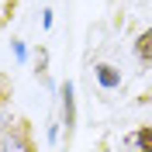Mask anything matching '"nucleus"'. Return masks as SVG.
<instances>
[{
  "instance_id": "nucleus-1",
  "label": "nucleus",
  "mask_w": 152,
  "mask_h": 152,
  "mask_svg": "<svg viewBox=\"0 0 152 152\" xmlns=\"http://www.w3.org/2000/svg\"><path fill=\"white\" fill-rule=\"evenodd\" d=\"M4 152H35V145H31V132H28V121H18V124L7 132V138H4Z\"/></svg>"
},
{
  "instance_id": "nucleus-2",
  "label": "nucleus",
  "mask_w": 152,
  "mask_h": 152,
  "mask_svg": "<svg viewBox=\"0 0 152 152\" xmlns=\"http://www.w3.org/2000/svg\"><path fill=\"white\" fill-rule=\"evenodd\" d=\"M124 152H152V124L135 128V132L124 138Z\"/></svg>"
},
{
  "instance_id": "nucleus-3",
  "label": "nucleus",
  "mask_w": 152,
  "mask_h": 152,
  "mask_svg": "<svg viewBox=\"0 0 152 152\" xmlns=\"http://www.w3.org/2000/svg\"><path fill=\"white\" fill-rule=\"evenodd\" d=\"M62 124H66V138L76 128V104H73V83H62Z\"/></svg>"
},
{
  "instance_id": "nucleus-4",
  "label": "nucleus",
  "mask_w": 152,
  "mask_h": 152,
  "mask_svg": "<svg viewBox=\"0 0 152 152\" xmlns=\"http://www.w3.org/2000/svg\"><path fill=\"white\" fill-rule=\"evenodd\" d=\"M94 73H97V83L104 86V90H114V86H121V73H118L111 62H97V66H94Z\"/></svg>"
},
{
  "instance_id": "nucleus-5",
  "label": "nucleus",
  "mask_w": 152,
  "mask_h": 152,
  "mask_svg": "<svg viewBox=\"0 0 152 152\" xmlns=\"http://www.w3.org/2000/svg\"><path fill=\"white\" fill-rule=\"evenodd\" d=\"M135 56H138L142 66H149V62H152V28L138 35V42H135Z\"/></svg>"
},
{
  "instance_id": "nucleus-6",
  "label": "nucleus",
  "mask_w": 152,
  "mask_h": 152,
  "mask_svg": "<svg viewBox=\"0 0 152 152\" xmlns=\"http://www.w3.org/2000/svg\"><path fill=\"white\" fill-rule=\"evenodd\" d=\"M45 62H48V56H45V48H38V69H35L38 76H45Z\"/></svg>"
}]
</instances>
